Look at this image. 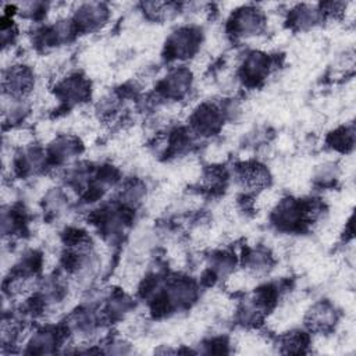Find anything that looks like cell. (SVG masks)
Listing matches in <instances>:
<instances>
[{"instance_id":"6da1fadb","label":"cell","mask_w":356,"mask_h":356,"mask_svg":"<svg viewBox=\"0 0 356 356\" xmlns=\"http://www.w3.org/2000/svg\"><path fill=\"white\" fill-rule=\"evenodd\" d=\"M33 85V72L26 65L10 64V67L3 72L4 95L8 97L24 100V97L32 92Z\"/></svg>"},{"instance_id":"7a4b0ae2","label":"cell","mask_w":356,"mask_h":356,"mask_svg":"<svg viewBox=\"0 0 356 356\" xmlns=\"http://www.w3.org/2000/svg\"><path fill=\"white\" fill-rule=\"evenodd\" d=\"M266 21L263 10L256 7H242L232 13L229 28L232 35L252 38L264 29Z\"/></svg>"},{"instance_id":"3957f363","label":"cell","mask_w":356,"mask_h":356,"mask_svg":"<svg viewBox=\"0 0 356 356\" xmlns=\"http://www.w3.org/2000/svg\"><path fill=\"white\" fill-rule=\"evenodd\" d=\"M200 42L199 32L193 26H184L177 29L168 39L167 51L172 57H188L192 56Z\"/></svg>"},{"instance_id":"277c9868","label":"cell","mask_w":356,"mask_h":356,"mask_svg":"<svg viewBox=\"0 0 356 356\" xmlns=\"http://www.w3.org/2000/svg\"><path fill=\"white\" fill-rule=\"evenodd\" d=\"M108 18V8L103 3H85L79 4L75 10L74 24L82 29H97L106 24Z\"/></svg>"},{"instance_id":"5b68a950","label":"cell","mask_w":356,"mask_h":356,"mask_svg":"<svg viewBox=\"0 0 356 356\" xmlns=\"http://www.w3.org/2000/svg\"><path fill=\"white\" fill-rule=\"evenodd\" d=\"M220 110L211 104H202L192 115V124L196 131L203 135H211L216 132L221 122Z\"/></svg>"}]
</instances>
